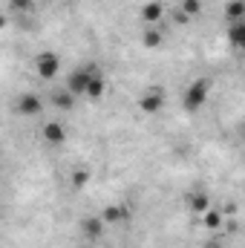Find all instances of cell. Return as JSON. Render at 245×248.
Listing matches in <instances>:
<instances>
[{
	"instance_id": "44dd1931",
	"label": "cell",
	"mask_w": 245,
	"mask_h": 248,
	"mask_svg": "<svg viewBox=\"0 0 245 248\" xmlns=\"http://www.w3.org/2000/svg\"><path fill=\"white\" fill-rule=\"evenodd\" d=\"M78 248H92V246H90V243H87V246H78Z\"/></svg>"
},
{
	"instance_id": "7a4b0ae2",
	"label": "cell",
	"mask_w": 245,
	"mask_h": 248,
	"mask_svg": "<svg viewBox=\"0 0 245 248\" xmlns=\"http://www.w3.org/2000/svg\"><path fill=\"white\" fill-rule=\"evenodd\" d=\"M32 69H35V75H38V78H44V81H55V78H58V72H61V55H58V52H52V49H44V52H38V55H35Z\"/></svg>"
},
{
	"instance_id": "e0dca14e",
	"label": "cell",
	"mask_w": 245,
	"mask_h": 248,
	"mask_svg": "<svg viewBox=\"0 0 245 248\" xmlns=\"http://www.w3.org/2000/svg\"><path fill=\"white\" fill-rule=\"evenodd\" d=\"M225 17H228V23H234V20H245V0H228V6H225Z\"/></svg>"
},
{
	"instance_id": "2e32d148",
	"label": "cell",
	"mask_w": 245,
	"mask_h": 248,
	"mask_svg": "<svg viewBox=\"0 0 245 248\" xmlns=\"http://www.w3.org/2000/svg\"><path fill=\"white\" fill-rule=\"evenodd\" d=\"M49 98H52V104H55L58 110H63V113H69V110L75 107V101H78V98H75V95H72V93H69L66 87H63V90H55V93H52Z\"/></svg>"
},
{
	"instance_id": "d6986e66",
	"label": "cell",
	"mask_w": 245,
	"mask_h": 248,
	"mask_svg": "<svg viewBox=\"0 0 245 248\" xmlns=\"http://www.w3.org/2000/svg\"><path fill=\"white\" fill-rule=\"evenodd\" d=\"M90 179H92V170H87V168H78V170L72 173V187H75V190H81V187L90 185Z\"/></svg>"
},
{
	"instance_id": "ffe728a7",
	"label": "cell",
	"mask_w": 245,
	"mask_h": 248,
	"mask_svg": "<svg viewBox=\"0 0 245 248\" xmlns=\"http://www.w3.org/2000/svg\"><path fill=\"white\" fill-rule=\"evenodd\" d=\"M3 26H6V17H3V15H0V29H3Z\"/></svg>"
},
{
	"instance_id": "8992f818",
	"label": "cell",
	"mask_w": 245,
	"mask_h": 248,
	"mask_svg": "<svg viewBox=\"0 0 245 248\" xmlns=\"http://www.w3.org/2000/svg\"><path fill=\"white\" fill-rule=\"evenodd\" d=\"M104 219L98 217V214H87V217H81V222H78V231H81V237L84 240H90V243H95V240H101V234H104Z\"/></svg>"
},
{
	"instance_id": "9a60e30c",
	"label": "cell",
	"mask_w": 245,
	"mask_h": 248,
	"mask_svg": "<svg viewBox=\"0 0 245 248\" xmlns=\"http://www.w3.org/2000/svg\"><path fill=\"white\" fill-rule=\"evenodd\" d=\"M228 44L234 46V49H243L245 46V20H234V23H228Z\"/></svg>"
},
{
	"instance_id": "3957f363",
	"label": "cell",
	"mask_w": 245,
	"mask_h": 248,
	"mask_svg": "<svg viewBox=\"0 0 245 248\" xmlns=\"http://www.w3.org/2000/svg\"><path fill=\"white\" fill-rule=\"evenodd\" d=\"M95 69H98L95 63H81V66H75V69H72V72L66 75V84H63V87H66V90H69V93H72L75 98H81Z\"/></svg>"
},
{
	"instance_id": "7c38bea8",
	"label": "cell",
	"mask_w": 245,
	"mask_h": 248,
	"mask_svg": "<svg viewBox=\"0 0 245 248\" xmlns=\"http://www.w3.org/2000/svg\"><path fill=\"white\" fill-rule=\"evenodd\" d=\"M199 15H202V0H182L179 3V12H176V20L179 23H187V20L199 17Z\"/></svg>"
},
{
	"instance_id": "4fadbf2b",
	"label": "cell",
	"mask_w": 245,
	"mask_h": 248,
	"mask_svg": "<svg viewBox=\"0 0 245 248\" xmlns=\"http://www.w3.org/2000/svg\"><path fill=\"white\" fill-rule=\"evenodd\" d=\"M199 222H202V225H205L211 234H216V231H222V222H225V217H222V211H216V208L211 205V208H208V211L199 217Z\"/></svg>"
},
{
	"instance_id": "52a82bcc",
	"label": "cell",
	"mask_w": 245,
	"mask_h": 248,
	"mask_svg": "<svg viewBox=\"0 0 245 248\" xmlns=\"http://www.w3.org/2000/svg\"><path fill=\"white\" fill-rule=\"evenodd\" d=\"M184 205H187V211H190L193 217H202L214 202H211V193H208V190L193 187V190H187V193H184Z\"/></svg>"
},
{
	"instance_id": "5b68a950",
	"label": "cell",
	"mask_w": 245,
	"mask_h": 248,
	"mask_svg": "<svg viewBox=\"0 0 245 248\" xmlns=\"http://www.w3.org/2000/svg\"><path fill=\"white\" fill-rule=\"evenodd\" d=\"M15 113L23 116V119H38V116L44 113L41 95H38V93H23V95H17V98H15Z\"/></svg>"
},
{
	"instance_id": "5bb4252c",
	"label": "cell",
	"mask_w": 245,
	"mask_h": 248,
	"mask_svg": "<svg viewBox=\"0 0 245 248\" xmlns=\"http://www.w3.org/2000/svg\"><path fill=\"white\" fill-rule=\"evenodd\" d=\"M165 44V32L159 29V26H147L144 32H141V46L144 49H159Z\"/></svg>"
},
{
	"instance_id": "277c9868",
	"label": "cell",
	"mask_w": 245,
	"mask_h": 248,
	"mask_svg": "<svg viewBox=\"0 0 245 248\" xmlns=\"http://www.w3.org/2000/svg\"><path fill=\"white\" fill-rule=\"evenodd\" d=\"M165 90L162 87H147L141 95H138V110L144 113V116H156V113H162V107H165Z\"/></svg>"
},
{
	"instance_id": "30bf717a",
	"label": "cell",
	"mask_w": 245,
	"mask_h": 248,
	"mask_svg": "<svg viewBox=\"0 0 245 248\" xmlns=\"http://www.w3.org/2000/svg\"><path fill=\"white\" fill-rule=\"evenodd\" d=\"M104 93H107V75H104L101 69H95L81 98H87V101H101V98H104Z\"/></svg>"
},
{
	"instance_id": "ac0fdd59",
	"label": "cell",
	"mask_w": 245,
	"mask_h": 248,
	"mask_svg": "<svg viewBox=\"0 0 245 248\" xmlns=\"http://www.w3.org/2000/svg\"><path fill=\"white\" fill-rule=\"evenodd\" d=\"M6 6L17 15H32L35 12V0H6Z\"/></svg>"
},
{
	"instance_id": "9c48e42d",
	"label": "cell",
	"mask_w": 245,
	"mask_h": 248,
	"mask_svg": "<svg viewBox=\"0 0 245 248\" xmlns=\"http://www.w3.org/2000/svg\"><path fill=\"white\" fill-rule=\"evenodd\" d=\"M41 139H44V144H49V147H61L63 141H66V124L63 122H46L41 127Z\"/></svg>"
},
{
	"instance_id": "6da1fadb",
	"label": "cell",
	"mask_w": 245,
	"mask_h": 248,
	"mask_svg": "<svg viewBox=\"0 0 245 248\" xmlns=\"http://www.w3.org/2000/svg\"><path fill=\"white\" fill-rule=\"evenodd\" d=\"M208 95H211V81L208 78H193L182 93V107L187 113H199L205 107Z\"/></svg>"
},
{
	"instance_id": "8fae6325",
	"label": "cell",
	"mask_w": 245,
	"mask_h": 248,
	"mask_svg": "<svg viewBox=\"0 0 245 248\" xmlns=\"http://www.w3.org/2000/svg\"><path fill=\"white\" fill-rule=\"evenodd\" d=\"M162 17H165V6H162L159 0H150V3L141 6V20H144V26H159Z\"/></svg>"
},
{
	"instance_id": "ba28073f",
	"label": "cell",
	"mask_w": 245,
	"mask_h": 248,
	"mask_svg": "<svg viewBox=\"0 0 245 248\" xmlns=\"http://www.w3.org/2000/svg\"><path fill=\"white\" fill-rule=\"evenodd\" d=\"M98 217L104 219V225H122V222H127L133 217V208L127 202H116V205H107Z\"/></svg>"
},
{
	"instance_id": "7402d4cb",
	"label": "cell",
	"mask_w": 245,
	"mask_h": 248,
	"mask_svg": "<svg viewBox=\"0 0 245 248\" xmlns=\"http://www.w3.org/2000/svg\"><path fill=\"white\" fill-rule=\"evenodd\" d=\"M0 214H3V211H0Z\"/></svg>"
}]
</instances>
